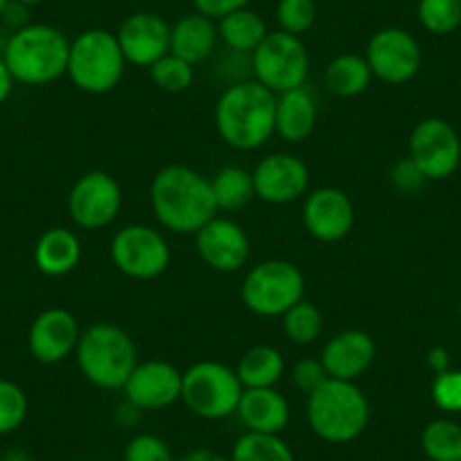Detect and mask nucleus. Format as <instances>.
Here are the masks:
<instances>
[{"label":"nucleus","instance_id":"obj_34","mask_svg":"<svg viewBox=\"0 0 461 461\" xmlns=\"http://www.w3.org/2000/svg\"><path fill=\"white\" fill-rule=\"evenodd\" d=\"M276 21L283 32L303 37L317 21V5L314 0H278Z\"/></svg>","mask_w":461,"mask_h":461},{"label":"nucleus","instance_id":"obj_28","mask_svg":"<svg viewBox=\"0 0 461 461\" xmlns=\"http://www.w3.org/2000/svg\"><path fill=\"white\" fill-rule=\"evenodd\" d=\"M217 211H240L256 197L254 176L240 166H226L211 179Z\"/></svg>","mask_w":461,"mask_h":461},{"label":"nucleus","instance_id":"obj_7","mask_svg":"<svg viewBox=\"0 0 461 461\" xmlns=\"http://www.w3.org/2000/svg\"><path fill=\"white\" fill-rule=\"evenodd\" d=\"M242 392L236 369L221 362H194L181 375V401L199 419L221 420L236 414Z\"/></svg>","mask_w":461,"mask_h":461},{"label":"nucleus","instance_id":"obj_39","mask_svg":"<svg viewBox=\"0 0 461 461\" xmlns=\"http://www.w3.org/2000/svg\"><path fill=\"white\" fill-rule=\"evenodd\" d=\"M425 181L428 179L423 176V172L416 167V163L411 161L410 157L401 158V161L392 167V185L398 190V193L402 194L416 193Z\"/></svg>","mask_w":461,"mask_h":461},{"label":"nucleus","instance_id":"obj_44","mask_svg":"<svg viewBox=\"0 0 461 461\" xmlns=\"http://www.w3.org/2000/svg\"><path fill=\"white\" fill-rule=\"evenodd\" d=\"M14 3H19V5H25V7H34V5H41V3H46V0H14Z\"/></svg>","mask_w":461,"mask_h":461},{"label":"nucleus","instance_id":"obj_42","mask_svg":"<svg viewBox=\"0 0 461 461\" xmlns=\"http://www.w3.org/2000/svg\"><path fill=\"white\" fill-rule=\"evenodd\" d=\"M176 461H230V459H226V456L220 455V452L208 450V447H197V450L185 452V455L179 456Z\"/></svg>","mask_w":461,"mask_h":461},{"label":"nucleus","instance_id":"obj_17","mask_svg":"<svg viewBox=\"0 0 461 461\" xmlns=\"http://www.w3.org/2000/svg\"><path fill=\"white\" fill-rule=\"evenodd\" d=\"M303 224L321 242H339L353 230L356 208L351 197L339 188H317L303 202Z\"/></svg>","mask_w":461,"mask_h":461},{"label":"nucleus","instance_id":"obj_30","mask_svg":"<svg viewBox=\"0 0 461 461\" xmlns=\"http://www.w3.org/2000/svg\"><path fill=\"white\" fill-rule=\"evenodd\" d=\"M230 461H294V452L281 434L247 432L233 446Z\"/></svg>","mask_w":461,"mask_h":461},{"label":"nucleus","instance_id":"obj_8","mask_svg":"<svg viewBox=\"0 0 461 461\" xmlns=\"http://www.w3.org/2000/svg\"><path fill=\"white\" fill-rule=\"evenodd\" d=\"M305 278L296 265L287 260H265L242 281V303L258 317H283L303 299Z\"/></svg>","mask_w":461,"mask_h":461},{"label":"nucleus","instance_id":"obj_27","mask_svg":"<svg viewBox=\"0 0 461 461\" xmlns=\"http://www.w3.org/2000/svg\"><path fill=\"white\" fill-rule=\"evenodd\" d=\"M236 374L245 389L274 387L285 374V357L274 346H251L238 362Z\"/></svg>","mask_w":461,"mask_h":461},{"label":"nucleus","instance_id":"obj_37","mask_svg":"<svg viewBox=\"0 0 461 461\" xmlns=\"http://www.w3.org/2000/svg\"><path fill=\"white\" fill-rule=\"evenodd\" d=\"M125 461H176L172 447L161 437L149 432L136 434L125 447Z\"/></svg>","mask_w":461,"mask_h":461},{"label":"nucleus","instance_id":"obj_40","mask_svg":"<svg viewBox=\"0 0 461 461\" xmlns=\"http://www.w3.org/2000/svg\"><path fill=\"white\" fill-rule=\"evenodd\" d=\"M251 0H193L194 12L208 16L212 21L224 19L230 12L242 10V7H249Z\"/></svg>","mask_w":461,"mask_h":461},{"label":"nucleus","instance_id":"obj_21","mask_svg":"<svg viewBox=\"0 0 461 461\" xmlns=\"http://www.w3.org/2000/svg\"><path fill=\"white\" fill-rule=\"evenodd\" d=\"M236 414L247 432L281 434L290 423V402L274 387L245 389Z\"/></svg>","mask_w":461,"mask_h":461},{"label":"nucleus","instance_id":"obj_14","mask_svg":"<svg viewBox=\"0 0 461 461\" xmlns=\"http://www.w3.org/2000/svg\"><path fill=\"white\" fill-rule=\"evenodd\" d=\"M197 254L215 272L230 274L247 265L251 254V242L247 230L229 217H212L208 224L194 233Z\"/></svg>","mask_w":461,"mask_h":461},{"label":"nucleus","instance_id":"obj_10","mask_svg":"<svg viewBox=\"0 0 461 461\" xmlns=\"http://www.w3.org/2000/svg\"><path fill=\"white\" fill-rule=\"evenodd\" d=\"M170 245L157 229L130 224L111 240V260L130 278L152 281L170 267Z\"/></svg>","mask_w":461,"mask_h":461},{"label":"nucleus","instance_id":"obj_36","mask_svg":"<svg viewBox=\"0 0 461 461\" xmlns=\"http://www.w3.org/2000/svg\"><path fill=\"white\" fill-rule=\"evenodd\" d=\"M429 396L441 411L461 414V371L447 369L441 374H434Z\"/></svg>","mask_w":461,"mask_h":461},{"label":"nucleus","instance_id":"obj_9","mask_svg":"<svg viewBox=\"0 0 461 461\" xmlns=\"http://www.w3.org/2000/svg\"><path fill=\"white\" fill-rule=\"evenodd\" d=\"M251 68L256 82L269 91L285 93L303 86L310 73V55L301 37L283 30L269 32L258 48L251 52Z\"/></svg>","mask_w":461,"mask_h":461},{"label":"nucleus","instance_id":"obj_41","mask_svg":"<svg viewBox=\"0 0 461 461\" xmlns=\"http://www.w3.org/2000/svg\"><path fill=\"white\" fill-rule=\"evenodd\" d=\"M428 366L434 374H441V371L450 369V353L443 348V346H434L428 353Z\"/></svg>","mask_w":461,"mask_h":461},{"label":"nucleus","instance_id":"obj_46","mask_svg":"<svg viewBox=\"0 0 461 461\" xmlns=\"http://www.w3.org/2000/svg\"><path fill=\"white\" fill-rule=\"evenodd\" d=\"M459 317H461V301H459Z\"/></svg>","mask_w":461,"mask_h":461},{"label":"nucleus","instance_id":"obj_32","mask_svg":"<svg viewBox=\"0 0 461 461\" xmlns=\"http://www.w3.org/2000/svg\"><path fill=\"white\" fill-rule=\"evenodd\" d=\"M416 16L428 32L452 34L461 25V0H419Z\"/></svg>","mask_w":461,"mask_h":461},{"label":"nucleus","instance_id":"obj_31","mask_svg":"<svg viewBox=\"0 0 461 461\" xmlns=\"http://www.w3.org/2000/svg\"><path fill=\"white\" fill-rule=\"evenodd\" d=\"M283 332L296 346H308L319 339L323 330V314L310 301L301 299L283 314Z\"/></svg>","mask_w":461,"mask_h":461},{"label":"nucleus","instance_id":"obj_5","mask_svg":"<svg viewBox=\"0 0 461 461\" xmlns=\"http://www.w3.org/2000/svg\"><path fill=\"white\" fill-rule=\"evenodd\" d=\"M75 360L88 383L115 392L125 387L127 378L139 365V353L134 339L121 326L102 321L82 330Z\"/></svg>","mask_w":461,"mask_h":461},{"label":"nucleus","instance_id":"obj_19","mask_svg":"<svg viewBox=\"0 0 461 461\" xmlns=\"http://www.w3.org/2000/svg\"><path fill=\"white\" fill-rule=\"evenodd\" d=\"M82 330L73 312L66 308H48L30 326L28 348L41 365H59L75 353Z\"/></svg>","mask_w":461,"mask_h":461},{"label":"nucleus","instance_id":"obj_45","mask_svg":"<svg viewBox=\"0 0 461 461\" xmlns=\"http://www.w3.org/2000/svg\"><path fill=\"white\" fill-rule=\"evenodd\" d=\"M12 0H0V16H3V12L7 10V5H10Z\"/></svg>","mask_w":461,"mask_h":461},{"label":"nucleus","instance_id":"obj_38","mask_svg":"<svg viewBox=\"0 0 461 461\" xmlns=\"http://www.w3.org/2000/svg\"><path fill=\"white\" fill-rule=\"evenodd\" d=\"M292 380H294L296 389H301L303 393H312L319 384H323L328 380L326 369H323L321 360H314V357H305L299 360L292 369Z\"/></svg>","mask_w":461,"mask_h":461},{"label":"nucleus","instance_id":"obj_29","mask_svg":"<svg viewBox=\"0 0 461 461\" xmlns=\"http://www.w3.org/2000/svg\"><path fill=\"white\" fill-rule=\"evenodd\" d=\"M420 450L429 461H461V423L429 420L420 432Z\"/></svg>","mask_w":461,"mask_h":461},{"label":"nucleus","instance_id":"obj_33","mask_svg":"<svg viewBox=\"0 0 461 461\" xmlns=\"http://www.w3.org/2000/svg\"><path fill=\"white\" fill-rule=\"evenodd\" d=\"M149 77L154 86H158L166 93H184L193 86L194 82V66L188 61L179 59L176 55L167 52L166 57L149 66Z\"/></svg>","mask_w":461,"mask_h":461},{"label":"nucleus","instance_id":"obj_11","mask_svg":"<svg viewBox=\"0 0 461 461\" xmlns=\"http://www.w3.org/2000/svg\"><path fill=\"white\" fill-rule=\"evenodd\" d=\"M410 158L428 181H443L461 163V139L443 118H425L410 134Z\"/></svg>","mask_w":461,"mask_h":461},{"label":"nucleus","instance_id":"obj_13","mask_svg":"<svg viewBox=\"0 0 461 461\" xmlns=\"http://www.w3.org/2000/svg\"><path fill=\"white\" fill-rule=\"evenodd\" d=\"M365 59L374 77L393 86L416 77L423 64L419 41L402 28L378 30L366 43Z\"/></svg>","mask_w":461,"mask_h":461},{"label":"nucleus","instance_id":"obj_35","mask_svg":"<svg viewBox=\"0 0 461 461\" xmlns=\"http://www.w3.org/2000/svg\"><path fill=\"white\" fill-rule=\"evenodd\" d=\"M28 416V396L12 380L0 378V434H10L23 425Z\"/></svg>","mask_w":461,"mask_h":461},{"label":"nucleus","instance_id":"obj_15","mask_svg":"<svg viewBox=\"0 0 461 461\" xmlns=\"http://www.w3.org/2000/svg\"><path fill=\"white\" fill-rule=\"evenodd\" d=\"M256 197L267 203H292L308 193L310 170L299 157L287 152L269 154L260 158L251 170Z\"/></svg>","mask_w":461,"mask_h":461},{"label":"nucleus","instance_id":"obj_16","mask_svg":"<svg viewBox=\"0 0 461 461\" xmlns=\"http://www.w3.org/2000/svg\"><path fill=\"white\" fill-rule=\"evenodd\" d=\"M181 371L166 360L139 362L127 378L122 393L140 411L166 410L181 401Z\"/></svg>","mask_w":461,"mask_h":461},{"label":"nucleus","instance_id":"obj_26","mask_svg":"<svg viewBox=\"0 0 461 461\" xmlns=\"http://www.w3.org/2000/svg\"><path fill=\"white\" fill-rule=\"evenodd\" d=\"M217 34H220V41L233 52H249L251 55L263 43L269 30L258 12L242 7V10L230 12L224 19L217 21Z\"/></svg>","mask_w":461,"mask_h":461},{"label":"nucleus","instance_id":"obj_2","mask_svg":"<svg viewBox=\"0 0 461 461\" xmlns=\"http://www.w3.org/2000/svg\"><path fill=\"white\" fill-rule=\"evenodd\" d=\"M215 127L229 148L251 152L276 134V93L256 79L233 82L215 104Z\"/></svg>","mask_w":461,"mask_h":461},{"label":"nucleus","instance_id":"obj_12","mask_svg":"<svg viewBox=\"0 0 461 461\" xmlns=\"http://www.w3.org/2000/svg\"><path fill=\"white\" fill-rule=\"evenodd\" d=\"M122 188L109 172L93 170L79 176L68 193L70 220L84 230H100L121 215Z\"/></svg>","mask_w":461,"mask_h":461},{"label":"nucleus","instance_id":"obj_20","mask_svg":"<svg viewBox=\"0 0 461 461\" xmlns=\"http://www.w3.org/2000/svg\"><path fill=\"white\" fill-rule=\"evenodd\" d=\"M375 341L369 332L357 330H341L326 341L321 351V365L326 369L328 378L346 380L356 383L360 375H365L375 362Z\"/></svg>","mask_w":461,"mask_h":461},{"label":"nucleus","instance_id":"obj_3","mask_svg":"<svg viewBox=\"0 0 461 461\" xmlns=\"http://www.w3.org/2000/svg\"><path fill=\"white\" fill-rule=\"evenodd\" d=\"M70 41L59 28L48 23H28L14 30L5 43V59L14 82L43 86L68 70Z\"/></svg>","mask_w":461,"mask_h":461},{"label":"nucleus","instance_id":"obj_23","mask_svg":"<svg viewBox=\"0 0 461 461\" xmlns=\"http://www.w3.org/2000/svg\"><path fill=\"white\" fill-rule=\"evenodd\" d=\"M317 100L305 86L276 95V134L287 143H303L317 125Z\"/></svg>","mask_w":461,"mask_h":461},{"label":"nucleus","instance_id":"obj_4","mask_svg":"<svg viewBox=\"0 0 461 461\" xmlns=\"http://www.w3.org/2000/svg\"><path fill=\"white\" fill-rule=\"evenodd\" d=\"M305 416L310 429L323 441L351 443L369 425L371 407L365 392L356 383L328 378L308 393Z\"/></svg>","mask_w":461,"mask_h":461},{"label":"nucleus","instance_id":"obj_22","mask_svg":"<svg viewBox=\"0 0 461 461\" xmlns=\"http://www.w3.org/2000/svg\"><path fill=\"white\" fill-rule=\"evenodd\" d=\"M217 41V23L199 12L181 16L170 25V52L193 66L206 61L215 52Z\"/></svg>","mask_w":461,"mask_h":461},{"label":"nucleus","instance_id":"obj_18","mask_svg":"<svg viewBox=\"0 0 461 461\" xmlns=\"http://www.w3.org/2000/svg\"><path fill=\"white\" fill-rule=\"evenodd\" d=\"M115 39L127 64L149 68L170 52V23L154 12H136L122 21Z\"/></svg>","mask_w":461,"mask_h":461},{"label":"nucleus","instance_id":"obj_1","mask_svg":"<svg viewBox=\"0 0 461 461\" xmlns=\"http://www.w3.org/2000/svg\"><path fill=\"white\" fill-rule=\"evenodd\" d=\"M149 203L158 224L179 236H194L217 217L211 179L188 166L158 170L149 184Z\"/></svg>","mask_w":461,"mask_h":461},{"label":"nucleus","instance_id":"obj_6","mask_svg":"<svg viewBox=\"0 0 461 461\" xmlns=\"http://www.w3.org/2000/svg\"><path fill=\"white\" fill-rule=\"evenodd\" d=\"M127 59L115 32L93 28L70 41L68 70L70 82L84 93L102 95L113 91L125 75Z\"/></svg>","mask_w":461,"mask_h":461},{"label":"nucleus","instance_id":"obj_43","mask_svg":"<svg viewBox=\"0 0 461 461\" xmlns=\"http://www.w3.org/2000/svg\"><path fill=\"white\" fill-rule=\"evenodd\" d=\"M12 88H14V77H12L5 59L0 57V104L12 95Z\"/></svg>","mask_w":461,"mask_h":461},{"label":"nucleus","instance_id":"obj_24","mask_svg":"<svg viewBox=\"0 0 461 461\" xmlns=\"http://www.w3.org/2000/svg\"><path fill=\"white\" fill-rule=\"evenodd\" d=\"M82 260V245L73 230L57 226L48 229L34 247V265L41 274L52 278L66 276Z\"/></svg>","mask_w":461,"mask_h":461},{"label":"nucleus","instance_id":"obj_25","mask_svg":"<svg viewBox=\"0 0 461 461\" xmlns=\"http://www.w3.org/2000/svg\"><path fill=\"white\" fill-rule=\"evenodd\" d=\"M371 79H374V73L366 59L353 52L337 55L323 70V86L337 97L362 95L371 86Z\"/></svg>","mask_w":461,"mask_h":461}]
</instances>
